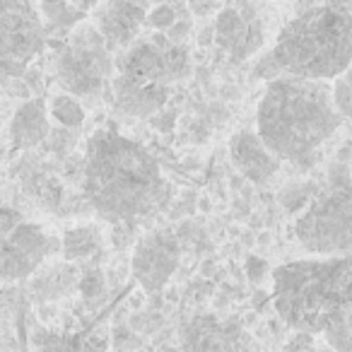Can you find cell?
Segmentation results:
<instances>
[{
    "label": "cell",
    "instance_id": "6da1fadb",
    "mask_svg": "<svg viewBox=\"0 0 352 352\" xmlns=\"http://www.w3.org/2000/svg\"><path fill=\"white\" fill-rule=\"evenodd\" d=\"M273 304L292 331L352 352V256L292 261L273 270Z\"/></svg>",
    "mask_w": 352,
    "mask_h": 352
},
{
    "label": "cell",
    "instance_id": "7a4b0ae2",
    "mask_svg": "<svg viewBox=\"0 0 352 352\" xmlns=\"http://www.w3.org/2000/svg\"><path fill=\"white\" fill-rule=\"evenodd\" d=\"M342 116L328 80L280 75L270 80L256 113V133L280 162L311 166L338 133Z\"/></svg>",
    "mask_w": 352,
    "mask_h": 352
},
{
    "label": "cell",
    "instance_id": "3957f363",
    "mask_svg": "<svg viewBox=\"0 0 352 352\" xmlns=\"http://www.w3.org/2000/svg\"><path fill=\"white\" fill-rule=\"evenodd\" d=\"M82 188L94 212L109 222L147 215L166 193L155 157L116 131H99L89 138Z\"/></svg>",
    "mask_w": 352,
    "mask_h": 352
},
{
    "label": "cell",
    "instance_id": "277c9868",
    "mask_svg": "<svg viewBox=\"0 0 352 352\" xmlns=\"http://www.w3.org/2000/svg\"><path fill=\"white\" fill-rule=\"evenodd\" d=\"M270 56L283 75L336 80L352 63V12L311 6L280 30Z\"/></svg>",
    "mask_w": 352,
    "mask_h": 352
},
{
    "label": "cell",
    "instance_id": "5b68a950",
    "mask_svg": "<svg viewBox=\"0 0 352 352\" xmlns=\"http://www.w3.org/2000/svg\"><path fill=\"white\" fill-rule=\"evenodd\" d=\"M299 244L314 256H352V176L345 164L328 166V182L294 225Z\"/></svg>",
    "mask_w": 352,
    "mask_h": 352
},
{
    "label": "cell",
    "instance_id": "8992f818",
    "mask_svg": "<svg viewBox=\"0 0 352 352\" xmlns=\"http://www.w3.org/2000/svg\"><path fill=\"white\" fill-rule=\"evenodd\" d=\"M111 70V49L102 32L94 25H75L56 63V75L65 92L75 97H92L102 92Z\"/></svg>",
    "mask_w": 352,
    "mask_h": 352
},
{
    "label": "cell",
    "instance_id": "52a82bcc",
    "mask_svg": "<svg viewBox=\"0 0 352 352\" xmlns=\"http://www.w3.org/2000/svg\"><path fill=\"white\" fill-rule=\"evenodd\" d=\"M116 75L140 87L171 89L191 73V54L186 44H174L166 36L135 39L113 60Z\"/></svg>",
    "mask_w": 352,
    "mask_h": 352
},
{
    "label": "cell",
    "instance_id": "ba28073f",
    "mask_svg": "<svg viewBox=\"0 0 352 352\" xmlns=\"http://www.w3.org/2000/svg\"><path fill=\"white\" fill-rule=\"evenodd\" d=\"M56 241L15 208L0 206V280L30 278L44 265Z\"/></svg>",
    "mask_w": 352,
    "mask_h": 352
},
{
    "label": "cell",
    "instance_id": "9c48e42d",
    "mask_svg": "<svg viewBox=\"0 0 352 352\" xmlns=\"http://www.w3.org/2000/svg\"><path fill=\"white\" fill-rule=\"evenodd\" d=\"M44 46V25L34 0H0V73L20 78Z\"/></svg>",
    "mask_w": 352,
    "mask_h": 352
},
{
    "label": "cell",
    "instance_id": "30bf717a",
    "mask_svg": "<svg viewBox=\"0 0 352 352\" xmlns=\"http://www.w3.org/2000/svg\"><path fill=\"white\" fill-rule=\"evenodd\" d=\"M133 278L145 292H160L179 265V239L171 230L145 234L133 251Z\"/></svg>",
    "mask_w": 352,
    "mask_h": 352
},
{
    "label": "cell",
    "instance_id": "8fae6325",
    "mask_svg": "<svg viewBox=\"0 0 352 352\" xmlns=\"http://www.w3.org/2000/svg\"><path fill=\"white\" fill-rule=\"evenodd\" d=\"M212 34H215V44L236 63L258 54L265 41L263 22H261L258 12L246 3L230 6L217 12Z\"/></svg>",
    "mask_w": 352,
    "mask_h": 352
},
{
    "label": "cell",
    "instance_id": "7c38bea8",
    "mask_svg": "<svg viewBox=\"0 0 352 352\" xmlns=\"http://www.w3.org/2000/svg\"><path fill=\"white\" fill-rule=\"evenodd\" d=\"M184 352H246V333L234 321L196 316L184 328Z\"/></svg>",
    "mask_w": 352,
    "mask_h": 352
},
{
    "label": "cell",
    "instance_id": "4fadbf2b",
    "mask_svg": "<svg viewBox=\"0 0 352 352\" xmlns=\"http://www.w3.org/2000/svg\"><path fill=\"white\" fill-rule=\"evenodd\" d=\"M145 15V8L133 0H109L97 8L94 27L102 32L109 49H126L131 41L138 39Z\"/></svg>",
    "mask_w": 352,
    "mask_h": 352
},
{
    "label": "cell",
    "instance_id": "5bb4252c",
    "mask_svg": "<svg viewBox=\"0 0 352 352\" xmlns=\"http://www.w3.org/2000/svg\"><path fill=\"white\" fill-rule=\"evenodd\" d=\"M230 155L236 169L254 184L270 182L280 169V160L268 150V145L261 140L258 133H236L230 142Z\"/></svg>",
    "mask_w": 352,
    "mask_h": 352
},
{
    "label": "cell",
    "instance_id": "9a60e30c",
    "mask_svg": "<svg viewBox=\"0 0 352 352\" xmlns=\"http://www.w3.org/2000/svg\"><path fill=\"white\" fill-rule=\"evenodd\" d=\"M111 92H113V102H116V107L121 111L138 118H147L164 109V104L169 102L171 89L140 87V85H133L128 80H123L121 75H116L111 80Z\"/></svg>",
    "mask_w": 352,
    "mask_h": 352
},
{
    "label": "cell",
    "instance_id": "2e32d148",
    "mask_svg": "<svg viewBox=\"0 0 352 352\" xmlns=\"http://www.w3.org/2000/svg\"><path fill=\"white\" fill-rule=\"evenodd\" d=\"M51 133L49 111L41 99H27L20 104L10 123V138L17 150H32L39 142H44Z\"/></svg>",
    "mask_w": 352,
    "mask_h": 352
},
{
    "label": "cell",
    "instance_id": "e0dca14e",
    "mask_svg": "<svg viewBox=\"0 0 352 352\" xmlns=\"http://www.w3.org/2000/svg\"><path fill=\"white\" fill-rule=\"evenodd\" d=\"M97 249H99V234L92 230V227L73 230V232H68L63 239V256L68 261L89 258Z\"/></svg>",
    "mask_w": 352,
    "mask_h": 352
},
{
    "label": "cell",
    "instance_id": "ac0fdd59",
    "mask_svg": "<svg viewBox=\"0 0 352 352\" xmlns=\"http://www.w3.org/2000/svg\"><path fill=\"white\" fill-rule=\"evenodd\" d=\"M49 113H51V118H56L63 128H80L85 121L82 104H80V99L75 97V94H68V92L54 97Z\"/></svg>",
    "mask_w": 352,
    "mask_h": 352
},
{
    "label": "cell",
    "instance_id": "d6986e66",
    "mask_svg": "<svg viewBox=\"0 0 352 352\" xmlns=\"http://www.w3.org/2000/svg\"><path fill=\"white\" fill-rule=\"evenodd\" d=\"M41 12H44V17L51 25L63 27V30L80 25V20H82V15H85V12L75 10V8L70 6V0H41Z\"/></svg>",
    "mask_w": 352,
    "mask_h": 352
},
{
    "label": "cell",
    "instance_id": "ffe728a7",
    "mask_svg": "<svg viewBox=\"0 0 352 352\" xmlns=\"http://www.w3.org/2000/svg\"><path fill=\"white\" fill-rule=\"evenodd\" d=\"M333 99H336V107L340 111L342 121L352 123V63L350 68H345L333 80Z\"/></svg>",
    "mask_w": 352,
    "mask_h": 352
},
{
    "label": "cell",
    "instance_id": "44dd1931",
    "mask_svg": "<svg viewBox=\"0 0 352 352\" xmlns=\"http://www.w3.org/2000/svg\"><path fill=\"white\" fill-rule=\"evenodd\" d=\"M176 20H179V17H176V10L171 6H164V3H162V6H155L145 15V22L157 32H166Z\"/></svg>",
    "mask_w": 352,
    "mask_h": 352
},
{
    "label": "cell",
    "instance_id": "7402d4cb",
    "mask_svg": "<svg viewBox=\"0 0 352 352\" xmlns=\"http://www.w3.org/2000/svg\"><path fill=\"white\" fill-rule=\"evenodd\" d=\"M78 287L82 292L85 299H97L104 294V278H102V270L97 268H89L85 270V275L78 280Z\"/></svg>",
    "mask_w": 352,
    "mask_h": 352
},
{
    "label": "cell",
    "instance_id": "603a6c76",
    "mask_svg": "<svg viewBox=\"0 0 352 352\" xmlns=\"http://www.w3.org/2000/svg\"><path fill=\"white\" fill-rule=\"evenodd\" d=\"M44 352H107V350H102V347L94 345V342H89V340L70 338V340H60V342H56V345L46 347Z\"/></svg>",
    "mask_w": 352,
    "mask_h": 352
},
{
    "label": "cell",
    "instance_id": "cb8c5ba5",
    "mask_svg": "<svg viewBox=\"0 0 352 352\" xmlns=\"http://www.w3.org/2000/svg\"><path fill=\"white\" fill-rule=\"evenodd\" d=\"M254 75H256V78H261V80H265V82H270V80H275V78H280V75H283V73H280V68H278V63L273 60V56H270V51L256 60Z\"/></svg>",
    "mask_w": 352,
    "mask_h": 352
},
{
    "label": "cell",
    "instance_id": "d4e9b609",
    "mask_svg": "<svg viewBox=\"0 0 352 352\" xmlns=\"http://www.w3.org/2000/svg\"><path fill=\"white\" fill-rule=\"evenodd\" d=\"M188 34H191V22L188 20H176L174 25L166 30V39L174 41V44H186Z\"/></svg>",
    "mask_w": 352,
    "mask_h": 352
},
{
    "label": "cell",
    "instance_id": "484cf974",
    "mask_svg": "<svg viewBox=\"0 0 352 352\" xmlns=\"http://www.w3.org/2000/svg\"><path fill=\"white\" fill-rule=\"evenodd\" d=\"M265 273H268V263L261 258H249L246 261V275H249L251 280H256V283H261V280L265 278Z\"/></svg>",
    "mask_w": 352,
    "mask_h": 352
},
{
    "label": "cell",
    "instance_id": "4316f807",
    "mask_svg": "<svg viewBox=\"0 0 352 352\" xmlns=\"http://www.w3.org/2000/svg\"><path fill=\"white\" fill-rule=\"evenodd\" d=\"M70 6L80 12H89V10H94V8L102 6V0H70Z\"/></svg>",
    "mask_w": 352,
    "mask_h": 352
},
{
    "label": "cell",
    "instance_id": "83f0119b",
    "mask_svg": "<svg viewBox=\"0 0 352 352\" xmlns=\"http://www.w3.org/2000/svg\"><path fill=\"white\" fill-rule=\"evenodd\" d=\"M323 6L338 8V10H350L352 12V0H321Z\"/></svg>",
    "mask_w": 352,
    "mask_h": 352
},
{
    "label": "cell",
    "instance_id": "f1b7e54d",
    "mask_svg": "<svg viewBox=\"0 0 352 352\" xmlns=\"http://www.w3.org/2000/svg\"><path fill=\"white\" fill-rule=\"evenodd\" d=\"M297 352H338V350H333V347H328V345L316 347V345H314V342H311V345L302 347V350H297Z\"/></svg>",
    "mask_w": 352,
    "mask_h": 352
}]
</instances>
